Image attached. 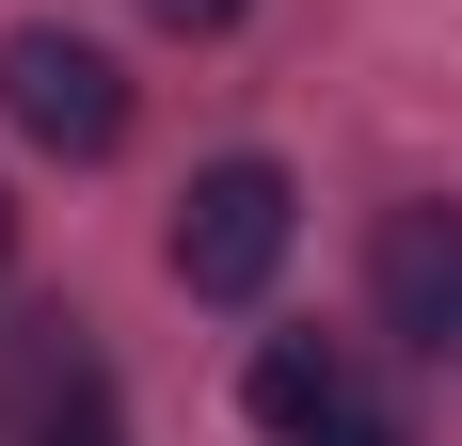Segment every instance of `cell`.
<instances>
[{"instance_id":"6da1fadb","label":"cell","mask_w":462,"mask_h":446,"mask_svg":"<svg viewBox=\"0 0 462 446\" xmlns=\"http://www.w3.org/2000/svg\"><path fill=\"white\" fill-rule=\"evenodd\" d=\"M287 239H303V191H287V160H208V176L176 191V287L191 303H255L287 271Z\"/></svg>"},{"instance_id":"7a4b0ae2","label":"cell","mask_w":462,"mask_h":446,"mask_svg":"<svg viewBox=\"0 0 462 446\" xmlns=\"http://www.w3.org/2000/svg\"><path fill=\"white\" fill-rule=\"evenodd\" d=\"M0 112H16V144H48V160H112V144H128V64L96 33H0Z\"/></svg>"},{"instance_id":"3957f363","label":"cell","mask_w":462,"mask_h":446,"mask_svg":"<svg viewBox=\"0 0 462 446\" xmlns=\"http://www.w3.org/2000/svg\"><path fill=\"white\" fill-rule=\"evenodd\" d=\"M367 303H383V335H399L415 367H462V208H447V191L383 208V239H367Z\"/></svg>"},{"instance_id":"277c9868","label":"cell","mask_w":462,"mask_h":446,"mask_svg":"<svg viewBox=\"0 0 462 446\" xmlns=\"http://www.w3.org/2000/svg\"><path fill=\"white\" fill-rule=\"evenodd\" d=\"M0 431H16V446L112 431V351H96V319H64V303L0 319Z\"/></svg>"},{"instance_id":"5b68a950","label":"cell","mask_w":462,"mask_h":446,"mask_svg":"<svg viewBox=\"0 0 462 446\" xmlns=\"http://www.w3.org/2000/svg\"><path fill=\"white\" fill-rule=\"evenodd\" d=\"M351 414H367V383H351L335 335H272V351H255V431L272 446H319V431H351Z\"/></svg>"},{"instance_id":"8992f818","label":"cell","mask_w":462,"mask_h":446,"mask_svg":"<svg viewBox=\"0 0 462 446\" xmlns=\"http://www.w3.org/2000/svg\"><path fill=\"white\" fill-rule=\"evenodd\" d=\"M143 16H160V33H224L239 0H143Z\"/></svg>"},{"instance_id":"52a82bcc","label":"cell","mask_w":462,"mask_h":446,"mask_svg":"<svg viewBox=\"0 0 462 446\" xmlns=\"http://www.w3.org/2000/svg\"><path fill=\"white\" fill-rule=\"evenodd\" d=\"M319 446H415V431H399V414H351V431H319Z\"/></svg>"},{"instance_id":"ba28073f","label":"cell","mask_w":462,"mask_h":446,"mask_svg":"<svg viewBox=\"0 0 462 446\" xmlns=\"http://www.w3.org/2000/svg\"><path fill=\"white\" fill-rule=\"evenodd\" d=\"M0 256H16V208H0Z\"/></svg>"},{"instance_id":"9c48e42d","label":"cell","mask_w":462,"mask_h":446,"mask_svg":"<svg viewBox=\"0 0 462 446\" xmlns=\"http://www.w3.org/2000/svg\"><path fill=\"white\" fill-rule=\"evenodd\" d=\"M64 446H112V431H64Z\"/></svg>"}]
</instances>
